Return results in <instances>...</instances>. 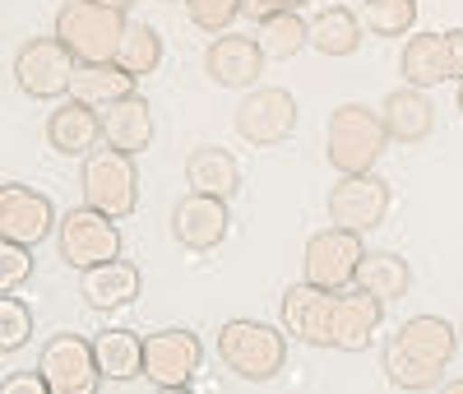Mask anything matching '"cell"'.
I'll use <instances>...</instances> for the list:
<instances>
[{
    "mask_svg": "<svg viewBox=\"0 0 463 394\" xmlns=\"http://www.w3.org/2000/svg\"><path fill=\"white\" fill-rule=\"evenodd\" d=\"M458 348V334L440 315H412V321L384 348V380L394 389H436L449 358Z\"/></svg>",
    "mask_w": 463,
    "mask_h": 394,
    "instance_id": "obj_1",
    "label": "cell"
},
{
    "mask_svg": "<svg viewBox=\"0 0 463 394\" xmlns=\"http://www.w3.org/2000/svg\"><path fill=\"white\" fill-rule=\"evenodd\" d=\"M384 144H390V130H384V116L362 107V102H343L329 126H325V158L343 172V177H357L371 172L380 163Z\"/></svg>",
    "mask_w": 463,
    "mask_h": 394,
    "instance_id": "obj_2",
    "label": "cell"
},
{
    "mask_svg": "<svg viewBox=\"0 0 463 394\" xmlns=\"http://www.w3.org/2000/svg\"><path fill=\"white\" fill-rule=\"evenodd\" d=\"M126 28V10L98 5V0H65L56 10V37L70 47L74 61H116Z\"/></svg>",
    "mask_w": 463,
    "mask_h": 394,
    "instance_id": "obj_3",
    "label": "cell"
},
{
    "mask_svg": "<svg viewBox=\"0 0 463 394\" xmlns=\"http://www.w3.org/2000/svg\"><path fill=\"white\" fill-rule=\"evenodd\" d=\"M218 358L232 376L264 385L288 367V339L283 330L260 325V321H227L218 330Z\"/></svg>",
    "mask_w": 463,
    "mask_h": 394,
    "instance_id": "obj_4",
    "label": "cell"
},
{
    "mask_svg": "<svg viewBox=\"0 0 463 394\" xmlns=\"http://www.w3.org/2000/svg\"><path fill=\"white\" fill-rule=\"evenodd\" d=\"M84 205L107 214V218H130L139 209V168L135 158L121 153V149H93L84 158Z\"/></svg>",
    "mask_w": 463,
    "mask_h": 394,
    "instance_id": "obj_5",
    "label": "cell"
},
{
    "mask_svg": "<svg viewBox=\"0 0 463 394\" xmlns=\"http://www.w3.org/2000/svg\"><path fill=\"white\" fill-rule=\"evenodd\" d=\"M366 251H362V232H347V227H325L306 242V255H301V269H306V283L316 288H329V293H343L357 283V269H362Z\"/></svg>",
    "mask_w": 463,
    "mask_h": 394,
    "instance_id": "obj_6",
    "label": "cell"
},
{
    "mask_svg": "<svg viewBox=\"0 0 463 394\" xmlns=\"http://www.w3.org/2000/svg\"><path fill=\"white\" fill-rule=\"evenodd\" d=\"M56 251L65 264H74L80 274L107 264L121 255V232H116V218L98 214V209H74L56 223Z\"/></svg>",
    "mask_w": 463,
    "mask_h": 394,
    "instance_id": "obj_7",
    "label": "cell"
},
{
    "mask_svg": "<svg viewBox=\"0 0 463 394\" xmlns=\"http://www.w3.org/2000/svg\"><path fill=\"white\" fill-rule=\"evenodd\" d=\"M74 61L70 47L61 43V37H33V43H24L19 61H14V79H19V89L28 98H65L70 93V79H74Z\"/></svg>",
    "mask_w": 463,
    "mask_h": 394,
    "instance_id": "obj_8",
    "label": "cell"
},
{
    "mask_svg": "<svg viewBox=\"0 0 463 394\" xmlns=\"http://www.w3.org/2000/svg\"><path fill=\"white\" fill-rule=\"evenodd\" d=\"M204 362V343L195 330H158L144 339V376L158 389H185Z\"/></svg>",
    "mask_w": 463,
    "mask_h": 394,
    "instance_id": "obj_9",
    "label": "cell"
},
{
    "mask_svg": "<svg viewBox=\"0 0 463 394\" xmlns=\"http://www.w3.org/2000/svg\"><path fill=\"white\" fill-rule=\"evenodd\" d=\"M37 371L47 376L52 394H93L98 380H102V367H98V348L80 334H56L47 339L43 358H37Z\"/></svg>",
    "mask_w": 463,
    "mask_h": 394,
    "instance_id": "obj_10",
    "label": "cell"
},
{
    "mask_svg": "<svg viewBox=\"0 0 463 394\" xmlns=\"http://www.w3.org/2000/svg\"><path fill=\"white\" fill-rule=\"evenodd\" d=\"M390 214V181H380L375 172H357V177H343L329 190V218L347 232H371L384 223Z\"/></svg>",
    "mask_w": 463,
    "mask_h": 394,
    "instance_id": "obj_11",
    "label": "cell"
},
{
    "mask_svg": "<svg viewBox=\"0 0 463 394\" xmlns=\"http://www.w3.org/2000/svg\"><path fill=\"white\" fill-rule=\"evenodd\" d=\"M297 130V98L288 89H250L237 107V135L246 144H283Z\"/></svg>",
    "mask_w": 463,
    "mask_h": 394,
    "instance_id": "obj_12",
    "label": "cell"
},
{
    "mask_svg": "<svg viewBox=\"0 0 463 394\" xmlns=\"http://www.w3.org/2000/svg\"><path fill=\"white\" fill-rule=\"evenodd\" d=\"M232 218H227V200L222 195H204V190H190L176 200L172 209V236L185 251H213L222 246Z\"/></svg>",
    "mask_w": 463,
    "mask_h": 394,
    "instance_id": "obj_13",
    "label": "cell"
},
{
    "mask_svg": "<svg viewBox=\"0 0 463 394\" xmlns=\"http://www.w3.org/2000/svg\"><path fill=\"white\" fill-rule=\"evenodd\" d=\"M52 227H56V209L43 190L19 186V181L0 186V236H5V242L37 246Z\"/></svg>",
    "mask_w": 463,
    "mask_h": 394,
    "instance_id": "obj_14",
    "label": "cell"
},
{
    "mask_svg": "<svg viewBox=\"0 0 463 394\" xmlns=\"http://www.w3.org/2000/svg\"><path fill=\"white\" fill-rule=\"evenodd\" d=\"M283 330L311 348H334V293L316 283H297L283 293Z\"/></svg>",
    "mask_w": 463,
    "mask_h": 394,
    "instance_id": "obj_15",
    "label": "cell"
},
{
    "mask_svg": "<svg viewBox=\"0 0 463 394\" xmlns=\"http://www.w3.org/2000/svg\"><path fill=\"white\" fill-rule=\"evenodd\" d=\"M264 61L269 56L246 33H218L209 43V52H204V70H209L213 84H222V89H250L260 79V70H264Z\"/></svg>",
    "mask_w": 463,
    "mask_h": 394,
    "instance_id": "obj_16",
    "label": "cell"
},
{
    "mask_svg": "<svg viewBox=\"0 0 463 394\" xmlns=\"http://www.w3.org/2000/svg\"><path fill=\"white\" fill-rule=\"evenodd\" d=\"M384 321V302L371 297L366 288H343L334 293V348L362 352Z\"/></svg>",
    "mask_w": 463,
    "mask_h": 394,
    "instance_id": "obj_17",
    "label": "cell"
},
{
    "mask_svg": "<svg viewBox=\"0 0 463 394\" xmlns=\"http://www.w3.org/2000/svg\"><path fill=\"white\" fill-rule=\"evenodd\" d=\"M130 93H139V79L130 70H121L116 61H80L74 65V79H70V98L74 102L107 111L111 102H121Z\"/></svg>",
    "mask_w": 463,
    "mask_h": 394,
    "instance_id": "obj_18",
    "label": "cell"
},
{
    "mask_svg": "<svg viewBox=\"0 0 463 394\" xmlns=\"http://www.w3.org/2000/svg\"><path fill=\"white\" fill-rule=\"evenodd\" d=\"M102 139V116L98 107H84V102H61L52 116H47V144L65 158H89Z\"/></svg>",
    "mask_w": 463,
    "mask_h": 394,
    "instance_id": "obj_19",
    "label": "cell"
},
{
    "mask_svg": "<svg viewBox=\"0 0 463 394\" xmlns=\"http://www.w3.org/2000/svg\"><path fill=\"white\" fill-rule=\"evenodd\" d=\"M102 144L121 149L130 158H139L153 144V111H148V98L144 93H130V98L111 102L102 111Z\"/></svg>",
    "mask_w": 463,
    "mask_h": 394,
    "instance_id": "obj_20",
    "label": "cell"
},
{
    "mask_svg": "<svg viewBox=\"0 0 463 394\" xmlns=\"http://www.w3.org/2000/svg\"><path fill=\"white\" fill-rule=\"evenodd\" d=\"M384 130H390V139L399 144H421L431 130H436V107L427 98V89H394L390 98H384Z\"/></svg>",
    "mask_w": 463,
    "mask_h": 394,
    "instance_id": "obj_21",
    "label": "cell"
},
{
    "mask_svg": "<svg viewBox=\"0 0 463 394\" xmlns=\"http://www.w3.org/2000/svg\"><path fill=\"white\" fill-rule=\"evenodd\" d=\"M139 288H144L139 264H130V260H121V255L107 260V264H98V269H89L84 283H80V293H84V302H89L93 311L130 306V302L139 297Z\"/></svg>",
    "mask_w": 463,
    "mask_h": 394,
    "instance_id": "obj_22",
    "label": "cell"
},
{
    "mask_svg": "<svg viewBox=\"0 0 463 394\" xmlns=\"http://www.w3.org/2000/svg\"><path fill=\"white\" fill-rule=\"evenodd\" d=\"M185 181H190V190L232 200V195L241 190V168H237V158H232L227 149L200 144V149H190V158H185Z\"/></svg>",
    "mask_w": 463,
    "mask_h": 394,
    "instance_id": "obj_23",
    "label": "cell"
},
{
    "mask_svg": "<svg viewBox=\"0 0 463 394\" xmlns=\"http://www.w3.org/2000/svg\"><path fill=\"white\" fill-rule=\"evenodd\" d=\"M403 79L412 89H436L449 79V43L445 33H412L403 43Z\"/></svg>",
    "mask_w": 463,
    "mask_h": 394,
    "instance_id": "obj_24",
    "label": "cell"
},
{
    "mask_svg": "<svg viewBox=\"0 0 463 394\" xmlns=\"http://www.w3.org/2000/svg\"><path fill=\"white\" fill-rule=\"evenodd\" d=\"M311 47L320 56H353L362 47V19L347 5H325L311 19Z\"/></svg>",
    "mask_w": 463,
    "mask_h": 394,
    "instance_id": "obj_25",
    "label": "cell"
},
{
    "mask_svg": "<svg viewBox=\"0 0 463 394\" xmlns=\"http://www.w3.org/2000/svg\"><path fill=\"white\" fill-rule=\"evenodd\" d=\"M93 348H98V367H102L107 380L130 385V380L144 376V339L139 334H130V330H102L93 339Z\"/></svg>",
    "mask_w": 463,
    "mask_h": 394,
    "instance_id": "obj_26",
    "label": "cell"
},
{
    "mask_svg": "<svg viewBox=\"0 0 463 394\" xmlns=\"http://www.w3.org/2000/svg\"><path fill=\"white\" fill-rule=\"evenodd\" d=\"M255 43L269 61H292L301 47H311V19H301L297 10L264 14L260 28H255Z\"/></svg>",
    "mask_w": 463,
    "mask_h": 394,
    "instance_id": "obj_27",
    "label": "cell"
},
{
    "mask_svg": "<svg viewBox=\"0 0 463 394\" xmlns=\"http://www.w3.org/2000/svg\"><path fill=\"white\" fill-rule=\"evenodd\" d=\"M357 288H366V293L380 297V302H399V297L412 288V269H408V260L394 255V251H375V255H366L362 269H357Z\"/></svg>",
    "mask_w": 463,
    "mask_h": 394,
    "instance_id": "obj_28",
    "label": "cell"
},
{
    "mask_svg": "<svg viewBox=\"0 0 463 394\" xmlns=\"http://www.w3.org/2000/svg\"><path fill=\"white\" fill-rule=\"evenodd\" d=\"M116 65L130 70L135 79H144V74L158 70V65H163V37H158V28L130 24L126 37H121V52H116Z\"/></svg>",
    "mask_w": 463,
    "mask_h": 394,
    "instance_id": "obj_29",
    "label": "cell"
},
{
    "mask_svg": "<svg viewBox=\"0 0 463 394\" xmlns=\"http://www.w3.org/2000/svg\"><path fill=\"white\" fill-rule=\"evenodd\" d=\"M362 19L375 37H403L417 24V0H362Z\"/></svg>",
    "mask_w": 463,
    "mask_h": 394,
    "instance_id": "obj_30",
    "label": "cell"
},
{
    "mask_svg": "<svg viewBox=\"0 0 463 394\" xmlns=\"http://www.w3.org/2000/svg\"><path fill=\"white\" fill-rule=\"evenodd\" d=\"M28 334H33V311H28V302H19L14 293H5V297H0V348L19 352V348L28 343Z\"/></svg>",
    "mask_w": 463,
    "mask_h": 394,
    "instance_id": "obj_31",
    "label": "cell"
},
{
    "mask_svg": "<svg viewBox=\"0 0 463 394\" xmlns=\"http://www.w3.org/2000/svg\"><path fill=\"white\" fill-rule=\"evenodd\" d=\"M185 14L204 33H227L232 19L241 14V0H185Z\"/></svg>",
    "mask_w": 463,
    "mask_h": 394,
    "instance_id": "obj_32",
    "label": "cell"
},
{
    "mask_svg": "<svg viewBox=\"0 0 463 394\" xmlns=\"http://www.w3.org/2000/svg\"><path fill=\"white\" fill-rule=\"evenodd\" d=\"M33 274V246L24 242H5V251H0V288L14 293L24 279Z\"/></svg>",
    "mask_w": 463,
    "mask_h": 394,
    "instance_id": "obj_33",
    "label": "cell"
},
{
    "mask_svg": "<svg viewBox=\"0 0 463 394\" xmlns=\"http://www.w3.org/2000/svg\"><path fill=\"white\" fill-rule=\"evenodd\" d=\"M311 0H241V14L250 19H264V14H283V10H301Z\"/></svg>",
    "mask_w": 463,
    "mask_h": 394,
    "instance_id": "obj_34",
    "label": "cell"
},
{
    "mask_svg": "<svg viewBox=\"0 0 463 394\" xmlns=\"http://www.w3.org/2000/svg\"><path fill=\"white\" fill-rule=\"evenodd\" d=\"M5 394H52V385H47L43 371H33V376H10L5 380Z\"/></svg>",
    "mask_w": 463,
    "mask_h": 394,
    "instance_id": "obj_35",
    "label": "cell"
},
{
    "mask_svg": "<svg viewBox=\"0 0 463 394\" xmlns=\"http://www.w3.org/2000/svg\"><path fill=\"white\" fill-rule=\"evenodd\" d=\"M445 43H449V79H463V28H449Z\"/></svg>",
    "mask_w": 463,
    "mask_h": 394,
    "instance_id": "obj_36",
    "label": "cell"
},
{
    "mask_svg": "<svg viewBox=\"0 0 463 394\" xmlns=\"http://www.w3.org/2000/svg\"><path fill=\"white\" fill-rule=\"evenodd\" d=\"M98 5H116V10H126V5H135V0H98Z\"/></svg>",
    "mask_w": 463,
    "mask_h": 394,
    "instance_id": "obj_37",
    "label": "cell"
},
{
    "mask_svg": "<svg viewBox=\"0 0 463 394\" xmlns=\"http://www.w3.org/2000/svg\"><path fill=\"white\" fill-rule=\"evenodd\" d=\"M445 389H454V394H463V380H445Z\"/></svg>",
    "mask_w": 463,
    "mask_h": 394,
    "instance_id": "obj_38",
    "label": "cell"
},
{
    "mask_svg": "<svg viewBox=\"0 0 463 394\" xmlns=\"http://www.w3.org/2000/svg\"><path fill=\"white\" fill-rule=\"evenodd\" d=\"M458 116H463V79H458Z\"/></svg>",
    "mask_w": 463,
    "mask_h": 394,
    "instance_id": "obj_39",
    "label": "cell"
}]
</instances>
